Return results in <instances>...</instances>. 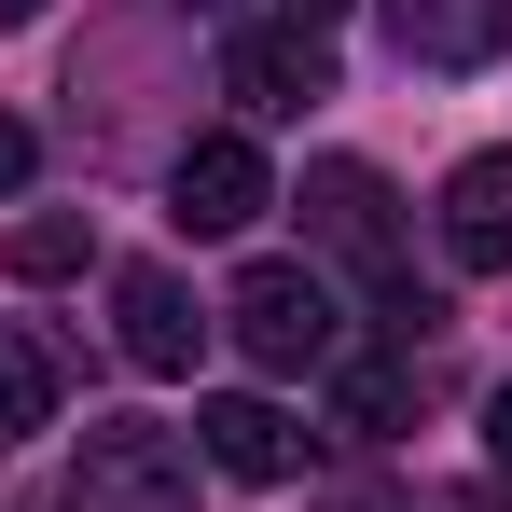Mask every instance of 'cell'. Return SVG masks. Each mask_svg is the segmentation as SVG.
Masks as SVG:
<instances>
[{"instance_id": "obj_6", "label": "cell", "mask_w": 512, "mask_h": 512, "mask_svg": "<svg viewBox=\"0 0 512 512\" xmlns=\"http://www.w3.org/2000/svg\"><path fill=\"white\" fill-rule=\"evenodd\" d=\"M111 319H125V360L139 374H194V346H208V305L180 291V263H125L111 277Z\"/></svg>"}, {"instance_id": "obj_7", "label": "cell", "mask_w": 512, "mask_h": 512, "mask_svg": "<svg viewBox=\"0 0 512 512\" xmlns=\"http://www.w3.org/2000/svg\"><path fill=\"white\" fill-rule=\"evenodd\" d=\"M194 457H208L222 485H291V471H305V429L277 416L263 388H222V402L194 416Z\"/></svg>"}, {"instance_id": "obj_8", "label": "cell", "mask_w": 512, "mask_h": 512, "mask_svg": "<svg viewBox=\"0 0 512 512\" xmlns=\"http://www.w3.org/2000/svg\"><path fill=\"white\" fill-rule=\"evenodd\" d=\"M443 263L457 277H512V153H471L443 180Z\"/></svg>"}, {"instance_id": "obj_11", "label": "cell", "mask_w": 512, "mask_h": 512, "mask_svg": "<svg viewBox=\"0 0 512 512\" xmlns=\"http://www.w3.org/2000/svg\"><path fill=\"white\" fill-rule=\"evenodd\" d=\"M333 416L346 429H402L416 416V360H333Z\"/></svg>"}, {"instance_id": "obj_2", "label": "cell", "mask_w": 512, "mask_h": 512, "mask_svg": "<svg viewBox=\"0 0 512 512\" xmlns=\"http://www.w3.org/2000/svg\"><path fill=\"white\" fill-rule=\"evenodd\" d=\"M222 333L250 346L263 374H333L346 360V319H333V277H319V263H250V277L222 291Z\"/></svg>"}, {"instance_id": "obj_1", "label": "cell", "mask_w": 512, "mask_h": 512, "mask_svg": "<svg viewBox=\"0 0 512 512\" xmlns=\"http://www.w3.org/2000/svg\"><path fill=\"white\" fill-rule=\"evenodd\" d=\"M305 222H319V250H333L346 277H360V291L388 305V333L416 346V333H429V291L402 277V222H388V180L360 167V153H319V167H305Z\"/></svg>"}, {"instance_id": "obj_15", "label": "cell", "mask_w": 512, "mask_h": 512, "mask_svg": "<svg viewBox=\"0 0 512 512\" xmlns=\"http://www.w3.org/2000/svg\"><path fill=\"white\" fill-rule=\"evenodd\" d=\"M485 457H499V471H512V388H499V402H485Z\"/></svg>"}, {"instance_id": "obj_10", "label": "cell", "mask_w": 512, "mask_h": 512, "mask_svg": "<svg viewBox=\"0 0 512 512\" xmlns=\"http://www.w3.org/2000/svg\"><path fill=\"white\" fill-rule=\"evenodd\" d=\"M42 429H56V346L0 319V443H42Z\"/></svg>"}, {"instance_id": "obj_17", "label": "cell", "mask_w": 512, "mask_h": 512, "mask_svg": "<svg viewBox=\"0 0 512 512\" xmlns=\"http://www.w3.org/2000/svg\"><path fill=\"white\" fill-rule=\"evenodd\" d=\"M457 512H499V499H457Z\"/></svg>"}, {"instance_id": "obj_3", "label": "cell", "mask_w": 512, "mask_h": 512, "mask_svg": "<svg viewBox=\"0 0 512 512\" xmlns=\"http://www.w3.org/2000/svg\"><path fill=\"white\" fill-rule=\"evenodd\" d=\"M70 512H194V443L139 416H97L70 457Z\"/></svg>"}, {"instance_id": "obj_14", "label": "cell", "mask_w": 512, "mask_h": 512, "mask_svg": "<svg viewBox=\"0 0 512 512\" xmlns=\"http://www.w3.org/2000/svg\"><path fill=\"white\" fill-rule=\"evenodd\" d=\"M277 14H291V28H319V42H333V14H360V0H277Z\"/></svg>"}, {"instance_id": "obj_18", "label": "cell", "mask_w": 512, "mask_h": 512, "mask_svg": "<svg viewBox=\"0 0 512 512\" xmlns=\"http://www.w3.org/2000/svg\"><path fill=\"white\" fill-rule=\"evenodd\" d=\"M346 512H360V499H346Z\"/></svg>"}, {"instance_id": "obj_5", "label": "cell", "mask_w": 512, "mask_h": 512, "mask_svg": "<svg viewBox=\"0 0 512 512\" xmlns=\"http://www.w3.org/2000/svg\"><path fill=\"white\" fill-rule=\"evenodd\" d=\"M167 194H180V222H194V236H250L263 208H277V180H263V153L236 139V125H222V139H180Z\"/></svg>"}, {"instance_id": "obj_13", "label": "cell", "mask_w": 512, "mask_h": 512, "mask_svg": "<svg viewBox=\"0 0 512 512\" xmlns=\"http://www.w3.org/2000/svg\"><path fill=\"white\" fill-rule=\"evenodd\" d=\"M0 194H28V125L0 111Z\"/></svg>"}, {"instance_id": "obj_16", "label": "cell", "mask_w": 512, "mask_h": 512, "mask_svg": "<svg viewBox=\"0 0 512 512\" xmlns=\"http://www.w3.org/2000/svg\"><path fill=\"white\" fill-rule=\"evenodd\" d=\"M0 14H42V0H0Z\"/></svg>"}, {"instance_id": "obj_9", "label": "cell", "mask_w": 512, "mask_h": 512, "mask_svg": "<svg viewBox=\"0 0 512 512\" xmlns=\"http://www.w3.org/2000/svg\"><path fill=\"white\" fill-rule=\"evenodd\" d=\"M388 42L416 70H485L512 56V0H388Z\"/></svg>"}, {"instance_id": "obj_4", "label": "cell", "mask_w": 512, "mask_h": 512, "mask_svg": "<svg viewBox=\"0 0 512 512\" xmlns=\"http://www.w3.org/2000/svg\"><path fill=\"white\" fill-rule=\"evenodd\" d=\"M222 84H236L250 125H291V111L333 97V42H319V28H236V42H222Z\"/></svg>"}, {"instance_id": "obj_12", "label": "cell", "mask_w": 512, "mask_h": 512, "mask_svg": "<svg viewBox=\"0 0 512 512\" xmlns=\"http://www.w3.org/2000/svg\"><path fill=\"white\" fill-rule=\"evenodd\" d=\"M84 208H28V222H14V236H0V263H14V277H84Z\"/></svg>"}]
</instances>
